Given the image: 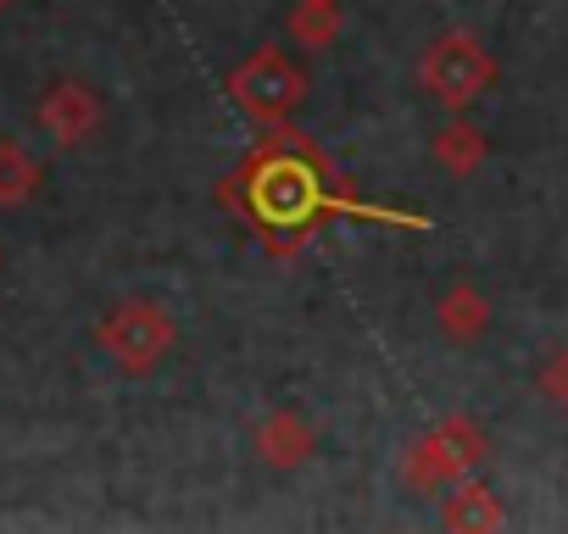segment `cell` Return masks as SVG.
Segmentation results:
<instances>
[{
  "label": "cell",
  "instance_id": "cell-13",
  "mask_svg": "<svg viewBox=\"0 0 568 534\" xmlns=\"http://www.w3.org/2000/svg\"><path fill=\"white\" fill-rule=\"evenodd\" d=\"M535 390H540V396H546V401H551L557 412H568V346L546 357V368H540Z\"/></svg>",
  "mask_w": 568,
  "mask_h": 534
},
{
  "label": "cell",
  "instance_id": "cell-9",
  "mask_svg": "<svg viewBox=\"0 0 568 534\" xmlns=\"http://www.w3.org/2000/svg\"><path fill=\"white\" fill-rule=\"evenodd\" d=\"M485 134L474 129V123H446L440 134H435V145H429V156H435V167L440 173H452V178H468V173H479L485 167Z\"/></svg>",
  "mask_w": 568,
  "mask_h": 534
},
{
  "label": "cell",
  "instance_id": "cell-5",
  "mask_svg": "<svg viewBox=\"0 0 568 534\" xmlns=\"http://www.w3.org/2000/svg\"><path fill=\"white\" fill-rule=\"evenodd\" d=\"M418 79H424V90H429L440 106L468 112V106H474V101L490 90L496 62H490V51H485L474 34H440V40L424 51Z\"/></svg>",
  "mask_w": 568,
  "mask_h": 534
},
{
  "label": "cell",
  "instance_id": "cell-6",
  "mask_svg": "<svg viewBox=\"0 0 568 534\" xmlns=\"http://www.w3.org/2000/svg\"><path fill=\"white\" fill-rule=\"evenodd\" d=\"M40 129L57 140V145H84L95 129H101V95L84 84V79H57L40 106H34Z\"/></svg>",
  "mask_w": 568,
  "mask_h": 534
},
{
  "label": "cell",
  "instance_id": "cell-15",
  "mask_svg": "<svg viewBox=\"0 0 568 534\" xmlns=\"http://www.w3.org/2000/svg\"><path fill=\"white\" fill-rule=\"evenodd\" d=\"M0 261H7V250H0Z\"/></svg>",
  "mask_w": 568,
  "mask_h": 534
},
{
  "label": "cell",
  "instance_id": "cell-16",
  "mask_svg": "<svg viewBox=\"0 0 568 534\" xmlns=\"http://www.w3.org/2000/svg\"><path fill=\"white\" fill-rule=\"evenodd\" d=\"M0 7H7V0H0Z\"/></svg>",
  "mask_w": 568,
  "mask_h": 534
},
{
  "label": "cell",
  "instance_id": "cell-1",
  "mask_svg": "<svg viewBox=\"0 0 568 534\" xmlns=\"http://www.w3.org/2000/svg\"><path fill=\"white\" fill-rule=\"evenodd\" d=\"M296 134H278L273 151H262L251 162L245 178H229L234 189H245L251 201V217L267 223V228H296L307 234L324 212H357V217H385V223H407V228H424L418 212H385V206H363V201H346V195H329V184L318 178V162L307 151L291 145Z\"/></svg>",
  "mask_w": 568,
  "mask_h": 534
},
{
  "label": "cell",
  "instance_id": "cell-2",
  "mask_svg": "<svg viewBox=\"0 0 568 534\" xmlns=\"http://www.w3.org/2000/svg\"><path fill=\"white\" fill-rule=\"evenodd\" d=\"M229 95L245 117H256L262 129H278L284 117H291L302 101H307V68L278 51V45H262L256 57H245L229 79Z\"/></svg>",
  "mask_w": 568,
  "mask_h": 534
},
{
  "label": "cell",
  "instance_id": "cell-4",
  "mask_svg": "<svg viewBox=\"0 0 568 534\" xmlns=\"http://www.w3.org/2000/svg\"><path fill=\"white\" fill-rule=\"evenodd\" d=\"M95 340H101V351H106L123 373H151V368L173 351L179 329H173L168 307H156V301H118V307L95 324Z\"/></svg>",
  "mask_w": 568,
  "mask_h": 534
},
{
  "label": "cell",
  "instance_id": "cell-11",
  "mask_svg": "<svg viewBox=\"0 0 568 534\" xmlns=\"http://www.w3.org/2000/svg\"><path fill=\"white\" fill-rule=\"evenodd\" d=\"M34 189H40V162L18 140L0 134V206H23L34 201Z\"/></svg>",
  "mask_w": 568,
  "mask_h": 534
},
{
  "label": "cell",
  "instance_id": "cell-12",
  "mask_svg": "<svg viewBox=\"0 0 568 534\" xmlns=\"http://www.w3.org/2000/svg\"><path fill=\"white\" fill-rule=\"evenodd\" d=\"M291 40H296L302 51H329V45L341 40V7H329V0H296Z\"/></svg>",
  "mask_w": 568,
  "mask_h": 534
},
{
  "label": "cell",
  "instance_id": "cell-3",
  "mask_svg": "<svg viewBox=\"0 0 568 534\" xmlns=\"http://www.w3.org/2000/svg\"><path fill=\"white\" fill-rule=\"evenodd\" d=\"M479 456H485V429L468 423V418H446L440 429H429V434L407 451L402 484H407L413 495H446V490H457L463 479H474Z\"/></svg>",
  "mask_w": 568,
  "mask_h": 534
},
{
  "label": "cell",
  "instance_id": "cell-14",
  "mask_svg": "<svg viewBox=\"0 0 568 534\" xmlns=\"http://www.w3.org/2000/svg\"><path fill=\"white\" fill-rule=\"evenodd\" d=\"M329 7H341V0H329Z\"/></svg>",
  "mask_w": 568,
  "mask_h": 534
},
{
  "label": "cell",
  "instance_id": "cell-8",
  "mask_svg": "<svg viewBox=\"0 0 568 534\" xmlns=\"http://www.w3.org/2000/svg\"><path fill=\"white\" fill-rule=\"evenodd\" d=\"M435 324H440V335H446V340L474 346V340L490 329V301H485V290H474L468 279H457V285L435 301Z\"/></svg>",
  "mask_w": 568,
  "mask_h": 534
},
{
  "label": "cell",
  "instance_id": "cell-10",
  "mask_svg": "<svg viewBox=\"0 0 568 534\" xmlns=\"http://www.w3.org/2000/svg\"><path fill=\"white\" fill-rule=\"evenodd\" d=\"M446 523L452 528H501L507 512L479 479H463L457 490H446Z\"/></svg>",
  "mask_w": 568,
  "mask_h": 534
},
{
  "label": "cell",
  "instance_id": "cell-7",
  "mask_svg": "<svg viewBox=\"0 0 568 534\" xmlns=\"http://www.w3.org/2000/svg\"><path fill=\"white\" fill-rule=\"evenodd\" d=\"M256 451H262V462H273V468H302V462L318 451V429H313L296 407H273V412L256 423Z\"/></svg>",
  "mask_w": 568,
  "mask_h": 534
}]
</instances>
